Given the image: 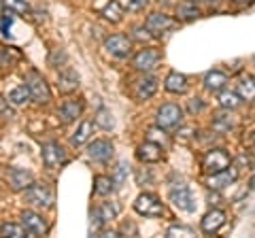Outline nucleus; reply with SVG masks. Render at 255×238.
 Listing matches in <instances>:
<instances>
[{"label": "nucleus", "mask_w": 255, "mask_h": 238, "mask_svg": "<svg viewBox=\"0 0 255 238\" xmlns=\"http://www.w3.org/2000/svg\"><path fill=\"white\" fill-rule=\"evenodd\" d=\"M134 211L138 215L145 217H162L164 215V204L159 202V198L153 194H140L134 202Z\"/></svg>", "instance_id": "nucleus-4"}, {"label": "nucleus", "mask_w": 255, "mask_h": 238, "mask_svg": "<svg viewBox=\"0 0 255 238\" xmlns=\"http://www.w3.org/2000/svg\"><path fill=\"white\" fill-rule=\"evenodd\" d=\"M26 200L32 206H43V209H49L53 206V192L45 183H32L26 187Z\"/></svg>", "instance_id": "nucleus-3"}, {"label": "nucleus", "mask_w": 255, "mask_h": 238, "mask_svg": "<svg viewBox=\"0 0 255 238\" xmlns=\"http://www.w3.org/2000/svg\"><path fill=\"white\" fill-rule=\"evenodd\" d=\"M32 183V174L23 168H13L9 172V185L13 192H19V189H26Z\"/></svg>", "instance_id": "nucleus-18"}, {"label": "nucleus", "mask_w": 255, "mask_h": 238, "mask_svg": "<svg viewBox=\"0 0 255 238\" xmlns=\"http://www.w3.org/2000/svg\"><path fill=\"white\" fill-rule=\"evenodd\" d=\"M219 105L223 109H236L241 105V96L236 92H221L219 94Z\"/></svg>", "instance_id": "nucleus-30"}, {"label": "nucleus", "mask_w": 255, "mask_h": 238, "mask_svg": "<svg viewBox=\"0 0 255 238\" xmlns=\"http://www.w3.org/2000/svg\"><path fill=\"white\" fill-rule=\"evenodd\" d=\"M155 92H157V81L153 77L140 79V81H136V87H134V96H136V100H140V102L153 98Z\"/></svg>", "instance_id": "nucleus-16"}, {"label": "nucleus", "mask_w": 255, "mask_h": 238, "mask_svg": "<svg viewBox=\"0 0 255 238\" xmlns=\"http://www.w3.org/2000/svg\"><path fill=\"white\" fill-rule=\"evenodd\" d=\"M4 9L13 13V15H28L30 13V4L26 0H2Z\"/></svg>", "instance_id": "nucleus-27"}, {"label": "nucleus", "mask_w": 255, "mask_h": 238, "mask_svg": "<svg viewBox=\"0 0 255 238\" xmlns=\"http://www.w3.org/2000/svg\"><path fill=\"white\" fill-rule=\"evenodd\" d=\"M177 13H179L181 19H196L198 15H200V11H198L194 4H181Z\"/></svg>", "instance_id": "nucleus-33"}, {"label": "nucleus", "mask_w": 255, "mask_h": 238, "mask_svg": "<svg viewBox=\"0 0 255 238\" xmlns=\"http://www.w3.org/2000/svg\"><path fill=\"white\" fill-rule=\"evenodd\" d=\"M223 224H226V213L219 211V209H213V211H209V213H206V215L202 217L200 228H202V232L213 234V232H217V230H219Z\"/></svg>", "instance_id": "nucleus-15"}, {"label": "nucleus", "mask_w": 255, "mask_h": 238, "mask_svg": "<svg viewBox=\"0 0 255 238\" xmlns=\"http://www.w3.org/2000/svg\"><path fill=\"white\" fill-rule=\"evenodd\" d=\"M236 128V119L232 115H226V113H219L217 117L213 119V130H217L219 134H226L230 130Z\"/></svg>", "instance_id": "nucleus-23"}, {"label": "nucleus", "mask_w": 255, "mask_h": 238, "mask_svg": "<svg viewBox=\"0 0 255 238\" xmlns=\"http://www.w3.org/2000/svg\"><path fill=\"white\" fill-rule=\"evenodd\" d=\"M226 83H228V77L221 73V70H211V73H206V77H204V87L209 92H221L223 87H226Z\"/></svg>", "instance_id": "nucleus-21"}, {"label": "nucleus", "mask_w": 255, "mask_h": 238, "mask_svg": "<svg viewBox=\"0 0 255 238\" xmlns=\"http://www.w3.org/2000/svg\"><path fill=\"white\" fill-rule=\"evenodd\" d=\"M98 213H100V217H102V221H111V219H115L117 217V213H119V206H115V204H111V202H107V204H102L100 209H98Z\"/></svg>", "instance_id": "nucleus-32"}, {"label": "nucleus", "mask_w": 255, "mask_h": 238, "mask_svg": "<svg viewBox=\"0 0 255 238\" xmlns=\"http://www.w3.org/2000/svg\"><path fill=\"white\" fill-rule=\"evenodd\" d=\"M189 111L191 113H198V111H202V102H200V98H194L189 102Z\"/></svg>", "instance_id": "nucleus-38"}, {"label": "nucleus", "mask_w": 255, "mask_h": 238, "mask_svg": "<svg viewBox=\"0 0 255 238\" xmlns=\"http://www.w3.org/2000/svg\"><path fill=\"white\" fill-rule=\"evenodd\" d=\"M58 87H60V92H64V94L75 92L79 87V75L75 73L73 68H64L60 73V77H58Z\"/></svg>", "instance_id": "nucleus-17"}, {"label": "nucleus", "mask_w": 255, "mask_h": 238, "mask_svg": "<svg viewBox=\"0 0 255 238\" xmlns=\"http://www.w3.org/2000/svg\"><path fill=\"white\" fill-rule=\"evenodd\" d=\"M90 136H92V121H81V125L77 128V132L70 136V145H73V147H81Z\"/></svg>", "instance_id": "nucleus-24"}, {"label": "nucleus", "mask_w": 255, "mask_h": 238, "mask_svg": "<svg viewBox=\"0 0 255 238\" xmlns=\"http://www.w3.org/2000/svg\"><path fill=\"white\" fill-rule=\"evenodd\" d=\"M164 87H166V92H170V94H185L187 92V77L181 73H170L166 77Z\"/></svg>", "instance_id": "nucleus-20"}, {"label": "nucleus", "mask_w": 255, "mask_h": 238, "mask_svg": "<svg viewBox=\"0 0 255 238\" xmlns=\"http://www.w3.org/2000/svg\"><path fill=\"white\" fill-rule=\"evenodd\" d=\"M26 87L30 92V98L38 102V105H47L51 100V92H49V85L43 79V75H38L36 70H30L26 75Z\"/></svg>", "instance_id": "nucleus-1"}, {"label": "nucleus", "mask_w": 255, "mask_h": 238, "mask_svg": "<svg viewBox=\"0 0 255 238\" xmlns=\"http://www.w3.org/2000/svg\"><path fill=\"white\" fill-rule=\"evenodd\" d=\"M159 60H162V55H159L157 49H153V47H145V49H140L136 55H134L132 64L136 70H142V73H149V70H153Z\"/></svg>", "instance_id": "nucleus-7"}, {"label": "nucleus", "mask_w": 255, "mask_h": 238, "mask_svg": "<svg viewBox=\"0 0 255 238\" xmlns=\"http://www.w3.org/2000/svg\"><path fill=\"white\" fill-rule=\"evenodd\" d=\"M0 15H2V11H0Z\"/></svg>", "instance_id": "nucleus-44"}, {"label": "nucleus", "mask_w": 255, "mask_h": 238, "mask_svg": "<svg viewBox=\"0 0 255 238\" xmlns=\"http://www.w3.org/2000/svg\"><path fill=\"white\" fill-rule=\"evenodd\" d=\"M236 94L247 102H255V79L253 77L241 79L236 85Z\"/></svg>", "instance_id": "nucleus-22"}, {"label": "nucleus", "mask_w": 255, "mask_h": 238, "mask_svg": "<svg viewBox=\"0 0 255 238\" xmlns=\"http://www.w3.org/2000/svg\"><path fill=\"white\" fill-rule=\"evenodd\" d=\"M60 62H66V53H64V51L60 49V47H58V49H53V51H51L49 64H51V66H55V68H58V66H60Z\"/></svg>", "instance_id": "nucleus-36"}, {"label": "nucleus", "mask_w": 255, "mask_h": 238, "mask_svg": "<svg viewBox=\"0 0 255 238\" xmlns=\"http://www.w3.org/2000/svg\"><path fill=\"white\" fill-rule=\"evenodd\" d=\"M157 128L162 130H170V128H177V125L181 123L183 119V111L179 105H172V102H168V105H162L157 109Z\"/></svg>", "instance_id": "nucleus-5"}, {"label": "nucleus", "mask_w": 255, "mask_h": 238, "mask_svg": "<svg viewBox=\"0 0 255 238\" xmlns=\"http://www.w3.org/2000/svg\"><path fill=\"white\" fill-rule=\"evenodd\" d=\"M236 177H238L236 168H232V166H228L226 170H221V172H215V174H211V177H209V181H206V185H209L211 189H223L226 185L234 183V181H236Z\"/></svg>", "instance_id": "nucleus-14"}, {"label": "nucleus", "mask_w": 255, "mask_h": 238, "mask_svg": "<svg viewBox=\"0 0 255 238\" xmlns=\"http://www.w3.org/2000/svg\"><path fill=\"white\" fill-rule=\"evenodd\" d=\"M149 0H126V6L128 11H142L147 6Z\"/></svg>", "instance_id": "nucleus-37"}, {"label": "nucleus", "mask_w": 255, "mask_h": 238, "mask_svg": "<svg viewBox=\"0 0 255 238\" xmlns=\"http://www.w3.org/2000/svg\"><path fill=\"white\" fill-rule=\"evenodd\" d=\"M0 234L2 236H13V238H21L26 236V228L23 226H17V224H2L0 226Z\"/></svg>", "instance_id": "nucleus-31"}, {"label": "nucleus", "mask_w": 255, "mask_h": 238, "mask_svg": "<svg viewBox=\"0 0 255 238\" xmlns=\"http://www.w3.org/2000/svg\"><path fill=\"white\" fill-rule=\"evenodd\" d=\"M105 49L115 58H128L132 51V41L124 34H113L105 41Z\"/></svg>", "instance_id": "nucleus-9"}, {"label": "nucleus", "mask_w": 255, "mask_h": 238, "mask_svg": "<svg viewBox=\"0 0 255 238\" xmlns=\"http://www.w3.org/2000/svg\"><path fill=\"white\" fill-rule=\"evenodd\" d=\"M2 113H6V100L0 96V115H2Z\"/></svg>", "instance_id": "nucleus-41"}, {"label": "nucleus", "mask_w": 255, "mask_h": 238, "mask_svg": "<svg viewBox=\"0 0 255 238\" xmlns=\"http://www.w3.org/2000/svg\"><path fill=\"white\" fill-rule=\"evenodd\" d=\"M113 179L111 177H105V174H98V177L94 179V194L98 196H109L113 192Z\"/></svg>", "instance_id": "nucleus-25"}, {"label": "nucleus", "mask_w": 255, "mask_h": 238, "mask_svg": "<svg viewBox=\"0 0 255 238\" xmlns=\"http://www.w3.org/2000/svg\"><path fill=\"white\" fill-rule=\"evenodd\" d=\"M234 2H238V4H245V2H251V0H234Z\"/></svg>", "instance_id": "nucleus-42"}, {"label": "nucleus", "mask_w": 255, "mask_h": 238, "mask_svg": "<svg viewBox=\"0 0 255 238\" xmlns=\"http://www.w3.org/2000/svg\"><path fill=\"white\" fill-rule=\"evenodd\" d=\"M9 100L13 102L15 107L26 105V102L30 100V92H28V87H26V85H19V87H15V90H11V94H9Z\"/></svg>", "instance_id": "nucleus-28"}, {"label": "nucleus", "mask_w": 255, "mask_h": 238, "mask_svg": "<svg viewBox=\"0 0 255 238\" xmlns=\"http://www.w3.org/2000/svg\"><path fill=\"white\" fill-rule=\"evenodd\" d=\"M168 198H170V202L177 206V209H181V211H187V213H194L196 211V200H194V196H191L189 187L185 183L174 185L170 189Z\"/></svg>", "instance_id": "nucleus-6"}, {"label": "nucleus", "mask_w": 255, "mask_h": 238, "mask_svg": "<svg viewBox=\"0 0 255 238\" xmlns=\"http://www.w3.org/2000/svg\"><path fill=\"white\" fill-rule=\"evenodd\" d=\"M6 62H9V49H4V47H0V66H4Z\"/></svg>", "instance_id": "nucleus-40"}, {"label": "nucleus", "mask_w": 255, "mask_h": 238, "mask_svg": "<svg viewBox=\"0 0 255 238\" xmlns=\"http://www.w3.org/2000/svg\"><path fill=\"white\" fill-rule=\"evenodd\" d=\"M122 232H124V234L130 232V234L136 236V234H138V230H136V226H134V224H124V226H122Z\"/></svg>", "instance_id": "nucleus-39"}, {"label": "nucleus", "mask_w": 255, "mask_h": 238, "mask_svg": "<svg viewBox=\"0 0 255 238\" xmlns=\"http://www.w3.org/2000/svg\"><path fill=\"white\" fill-rule=\"evenodd\" d=\"M87 157L94 162H98V164H107L111 157H113V142L105 140V138L94 140L92 145L87 147Z\"/></svg>", "instance_id": "nucleus-8"}, {"label": "nucleus", "mask_w": 255, "mask_h": 238, "mask_svg": "<svg viewBox=\"0 0 255 238\" xmlns=\"http://www.w3.org/2000/svg\"><path fill=\"white\" fill-rule=\"evenodd\" d=\"M128 168H130V166H128L126 162H119V164H117V170H115V177H113V183H115L117 187H122V183L126 181Z\"/></svg>", "instance_id": "nucleus-35"}, {"label": "nucleus", "mask_w": 255, "mask_h": 238, "mask_svg": "<svg viewBox=\"0 0 255 238\" xmlns=\"http://www.w3.org/2000/svg\"><path fill=\"white\" fill-rule=\"evenodd\" d=\"M168 238H177V236H196V232L191 228H185V226H172L168 228V232H166Z\"/></svg>", "instance_id": "nucleus-34"}, {"label": "nucleus", "mask_w": 255, "mask_h": 238, "mask_svg": "<svg viewBox=\"0 0 255 238\" xmlns=\"http://www.w3.org/2000/svg\"><path fill=\"white\" fill-rule=\"evenodd\" d=\"M83 113V105H81V100H66L64 105L60 107V117H62V121L64 123H70V121H75V119Z\"/></svg>", "instance_id": "nucleus-19"}, {"label": "nucleus", "mask_w": 255, "mask_h": 238, "mask_svg": "<svg viewBox=\"0 0 255 238\" xmlns=\"http://www.w3.org/2000/svg\"><path fill=\"white\" fill-rule=\"evenodd\" d=\"M191 2H196V0H191Z\"/></svg>", "instance_id": "nucleus-43"}, {"label": "nucleus", "mask_w": 255, "mask_h": 238, "mask_svg": "<svg viewBox=\"0 0 255 238\" xmlns=\"http://www.w3.org/2000/svg\"><path fill=\"white\" fill-rule=\"evenodd\" d=\"M96 123H98L102 130H113V128H115L113 113H111V111H107V109H100L98 113H96Z\"/></svg>", "instance_id": "nucleus-29"}, {"label": "nucleus", "mask_w": 255, "mask_h": 238, "mask_svg": "<svg viewBox=\"0 0 255 238\" xmlns=\"http://www.w3.org/2000/svg\"><path fill=\"white\" fill-rule=\"evenodd\" d=\"M228 166H232V157H230L226 149H209V151L202 155V170L209 174L226 170Z\"/></svg>", "instance_id": "nucleus-2"}, {"label": "nucleus", "mask_w": 255, "mask_h": 238, "mask_svg": "<svg viewBox=\"0 0 255 238\" xmlns=\"http://www.w3.org/2000/svg\"><path fill=\"white\" fill-rule=\"evenodd\" d=\"M66 160V153H64V147L58 142H47L43 145V162L47 168H55L60 162Z\"/></svg>", "instance_id": "nucleus-13"}, {"label": "nucleus", "mask_w": 255, "mask_h": 238, "mask_svg": "<svg viewBox=\"0 0 255 238\" xmlns=\"http://www.w3.org/2000/svg\"><path fill=\"white\" fill-rule=\"evenodd\" d=\"M145 28L147 32H151V36H162L166 30L172 28V19L164 13H151L145 21Z\"/></svg>", "instance_id": "nucleus-11"}, {"label": "nucleus", "mask_w": 255, "mask_h": 238, "mask_svg": "<svg viewBox=\"0 0 255 238\" xmlns=\"http://www.w3.org/2000/svg\"><path fill=\"white\" fill-rule=\"evenodd\" d=\"M21 226L26 228V232L30 236H41V234L47 232L45 219L38 215V213H34V211H23L21 213Z\"/></svg>", "instance_id": "nucleus-10"}, {"label": "nucleus", "mask_w": 255, "mask_h": 238, "mask_svg": "<svg viewBox=\"0 0 255 238\" xmlns=\"http://www.w3.org/2000/svg\"><path fill=\"white\" fill-rule=\"evenodd\" d=\"M102 15H105L109 21L117 23V21H122V17H124V9H122V4H119L117 0H111L105 9H102Z\"/></svg>", "instance_id": "nucleus-26"}, {"label": "nucleus", "mask_w": 255, "mask_h": 238, "mask_svg": "<svg viewBox=\"0 0 255 238\" xmlns=\"http://www.w3.org/2000/svg\"><path fill=\"white\" fill-rule=\"evenodd\" d=\"M136 157L142 164H155L162 160V145H157L153 140H147L136 149Z\"/></svg>", "instance_id": "nucleus-12"}]
</instances>
